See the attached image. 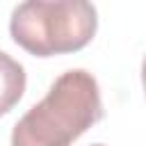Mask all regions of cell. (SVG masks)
<instances>
[{"instance_id":"obj_1","label":"cell","mask_w":146,"mask_h":146,"mask_svg":"<svg viewBox=\"0 0 146 146\" xmlns=\"http://www.w3.org/2000/svg\"><path fill=\"white\" fill-rule=\"evenodd\" d=\"M103 119L100 89L84 68L64 71L11 130V146H71Z\"/></svg>"},{"instance_id":"obj_2","label":"cell","mask_w":146,"mask_h":146,"mask_svg":"<svg viewBox=\"0 0 146 146\" xmlns=\"http://www.w3.org/2000/svg\"><path fill=\"white\" fill-rule=\"evenodd\" d=\"M98 27V11L84 0H27L14 7L9 34L34 57L84 48Z\"/></svg>"},{"instance_id":"obj_3","label":"cell","mask_w":146,"mask_h":146,"mask_svg":"<svg viewBox=\"0 0 146 146\" xmlns=\"http://www.w3.org/2000/svg\"><path fill=\"white\" fill-rule=\"evenodd\" d=\"M25 68L11 55L0 50V116L7 114L25 91Z\"/></svg>"},{"instance_id":"obj_4","label":"cell","mask_w":146,"mask_h":146,"mask_svg":"<svg viewBox=\"0 0 146 146\" xmlns=\"http://www.w3.org/2000/svg\"><path fill=\"white\" fill-rule=\"evenodd\" d=\"M141 84H144V91H146V57L141 62Z\"/></svg>"},{"instance_id":"obj_5","label":"cell","mask_w":146,"mask_h":146,"mask_svg":"<svg viewBox=\"0 0 146 146\" xmlns=\"http://www.w3.org/2000/svg\"><path fill=\"white\" fill-rule=\"evenodd\" d=\"M91 146H105V144H91Z\"/></svg>"}]
</instances>
